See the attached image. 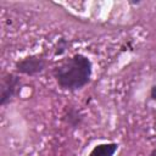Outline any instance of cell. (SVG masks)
<instances>
[{
	"label": "cell",
	"instance_id": "cell-1",
	"mask_svg": "<svg viewBox=\"0 0 156 156\" xmlns=\"http://www.w3.org/2000/svg\"><path fill=\"white\" fill-rule=\"evenodd\" d=\"M54 73L61 88L77 90L89 82L91 76V62L83 55H74L57 66Z\"/></svg>",
	"mask_w": 156,
	"mask_h": 156
},
{
	"label": "cell",
	"instance_id": "cell-2",
	"mask_svg": "<svg viewBox=\"0 0 156 156\" xmlns=\"http://www.w3.org/2000/svg\"><path fill=\"white\" fill-rule=\"evenodd\" d=\"M17 71L26 74H35L41 72L45 67V61L39 56H29L17 63Z\"/></svg>",
	"mask_w": 156,
	"mask_h": 156
},
{
	"label": "cell",
	"instance_id": "cell-3",
	"mask_svg": "<svg viewBox=\"0 0 156 156\" xmlns=\"http://www.w3.org/2000/svg\"><path fill=\"white\" fill-rule=\"evenodd\" d=\"M20 87V79L13 76V74H9L4 82H2V87H1V105L6 104L17 91Z\"/></svg>",
	"mask_w": 156,
	"mask_h": 156
},
{
	"label": "cell",
	"instance_id": "cell-4",
	"mask_svg": "<svg viewBox=\"0 0 156 156\" xmlns=\"http://www.w3.org/2000/svg\"><path fill=\"white\" fill-rule=\"evenodd\" d=\"M118 145L115 143L111 144H100L98 146H95L93 149V151L90 152L89 156H113V154L116 152Z\"/></svg>",
	"mask_w": 156,
	"mask_h": 156
},
{
	"label": "cell",
	"instance_id": "cell-5",
	"mask_svg": "<svg viewBox=\"0 0 156 156\" xmlns=\"http://www.w3.org/2000/svg\"><path fill=\"white\" fill-rule=\"evenodd\" d=\"M151 96H152V99L156 101V87H154V88L151 89Z\"/></svg>",
	"mask_w": 156,
	"mask_h": 156
},
{
	"label": "cell",
	"instance_id": "cell-6",
	"mask_svg": "<svg viewBox=\"0 0 156 156\" xmlns=\"http://www.w3.org/2000/svg\"><path fill=\"white\" fill-rule=\"evenodd\" d=\"M150 156H156V149H155V150L151 152V155H150Z\"/></svg>",
	"mask_w": 156,
	"mask_h": 156
}]
</instances>
